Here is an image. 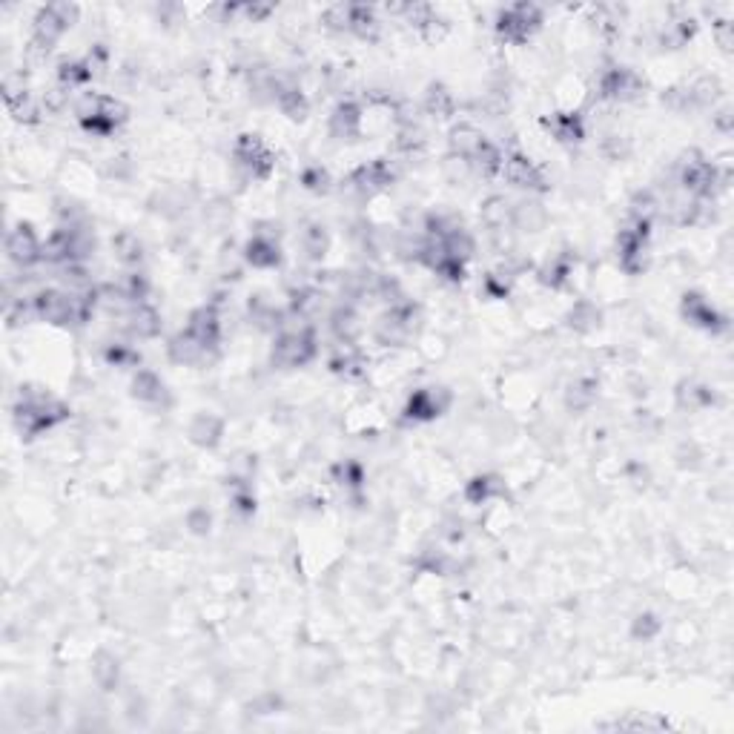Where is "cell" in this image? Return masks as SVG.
I'll list each match as a JSON object with an SVG mask.
<instances>
[{
  "instance_id": "3957f363",
  "label": "cell",
  "mask_w": 734,
  "mask_h": 734,
  "mask_svg": "<svg viewBox=\"0 0 734 734\" xmlns=\"http://www.w3.org/2000/svg\"><path fill=\"white\" fill-rule=\"evenodd\" d=\"M313 353H315V345L307 330L287 333L279 339V345H275V356H279L282 365H305Z\"/></svg>"
},
{
  "instance_id": "8992f818",
  "label": "cell",
  "mask_w": 734,
  "mask_h": 734,
  "mask_svg": "<svg viewBox=\"0 0 734 734\" xmlns=\"http://www.w3.org/2000/svg\"><path fill=\"white\" fill-rule=\"evenodd\" d=\"M161 393H164V385L158 382V376L138 373V379H135V396H138V399H161Z\"/></svg>"
},
{
  "instance_id": "52a82bcc",
  "label": "cell",
  "mask_w": 734,
  "mask_h": 734,
  "mask_svg": "<svg viewBox=\"0 0 734 734\" xmlns=\"http://www.w3.org/2000/svg\"><path fill=\"white\" fill-rule=\"evenodd\" d=\"M553 132H557V138H563V141H577V138L583 135L580 118H574V115L557 118V121H553Z\"/></svg>"
},
{
  "instance_id": "7a4b0ae2",
  "label": "cell",
  "mask_w": 734,
  "mask_h": 734,
  "mask_svg": "<svg viewBox=\"0 0 734 734\" xmlns=\"http://www.w3.org/2000/svg\"><path fill=\"white\" fill-rule=\"evenodd\" d=\"M540 9H533V6H511L502 12L500 17V35L505 37V41H513V44H520V41H528L531 32L540 26Z\"/></svg>"
},
{
  "instance_id": "277c9868",
  "label": "cell",
  "mask_w": 734,
  "mask_h": 734,
  "mask_svg": "<svg viewBox=\"0 0 734 734\" xmlns=\"http://www.w3.org/2000/svg\"><path fill=\"white\" fill-rule=\"evenodd\" d=\"M6 250L9 255L17 262V264H35L37 259H44V247L37 242V235L29 230V227H17L9 233V242H6Z\"/></svg>"
},
{
  "instance_id": "5b68a950",
  "label": "cell",
  "mask_w": 734,
  "mask_h": 734,
  "mask_svg": "<svg viewBox=\"0 0 734 734\" xmlns=\"http://www.w3.org/2000/svg\"><path fill=\"white\" fill-rule=\"evenodd\" d=\"M250 262L253 264H259V267H270L279 262V247H275L273 242H267V238H253V244H250Z\"/></svg>"
},
{
  "instance_id": "6da1fadb",
  "label": "cell",
  "mask_w": 734,
  "mask_h": 734,
  "mask_svg": "<svg viewBox=\"0 0 734 734\" xmlns=\"http://www.w3.org/2000/svg\"><path fill=\"white\" fill-rule=\"evenodd\" d=\"M75 21V6L67 4H52L47 9H41L35 21V47L37 49H49L57 37H61Z\"/></svg>"
}]
</instances>
